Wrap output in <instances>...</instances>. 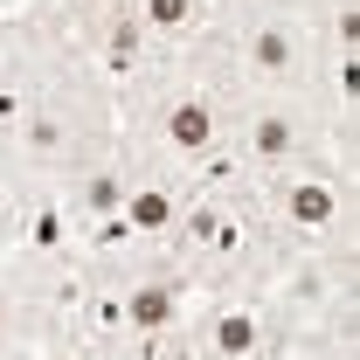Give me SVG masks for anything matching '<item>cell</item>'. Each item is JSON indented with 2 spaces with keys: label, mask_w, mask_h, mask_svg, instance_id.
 Wrapping results in <instances>:
<instances>
[{
  "label": "cell",
  "mask_w": 360,
  "mask_h": 360,
  "mask_svg": "<svg viewBox=\"0 0 360 360\" xmlns=\"http://www.w3.org/2000/svg\"><path fill=\"white\" fill-rule=\"evenodd\" d=\"M257 201H264V222L277 243H298V250H326V243H347L354 236V167L305 153L291 167L257 180Z\"/></svg>",
  "instance_id": "6da1fadb"
},
{
  "label": "cell",
  "mask_w": 360,
  "mask_h": 360,
  "mask_svg": "<svg viewBox=\"0 0 360 360\" xmlns=\"http://www.w3.org/2000/svg\"><path fill=\"white\" fill-rule=\"evenodd\" d=\"M187 347L194 360H291L298 333L270 312L257 284H222V291H201V305L187 312Z\"/></svg>",
  "instance_id": "7a4b0ae2"
},
{
  "label": "cell",
  "mask_w": 360,
  "mask_h": 360,
  "mask_svg": "<svg viewBox=\"0 0 360 360\" xmlns=\"http://www.w3.org/2000/svg\"><path fill=\"white\" fill-rule=\"evenodd\" d=\"M229 146H236V160H243L250 180H264V174H277V167L319 153L312 97H305V90H250V97H236V111H229Z\"/></svg>",
  "instance_id": "3957f363"
},
{
  "label": "cell",
  "mask_w": 360,
  "mask_h": 360,
  "mask_svg": "<svg viewBox=\"0 0 360 360\" xmlns=\"http://www.w3.org/2000/svg\"><path fill=\"white\" fill-rule=\"evenodd\" d=\"M194 305H201V284H194V277H187V270H180L174 257H167V250H153V257H132V264L118 270V312H125V347L180 333Z\"/></svg>",
  "instance_id": "277c9868"
},
{
  "label": "cell",
  "mask_w": 360,
  "mask_h": 360,
  "mask_svg": "<svg viewBox=\"0 0 360 360\" xmlns=\"http://www.w3.org/2000/svg\"><path fill=\"white\" fill-rule=\"evenodd\" d=\"M125 7L139 14L146 42L160 49V56H187V49L222 21V14H215V0H125Z\"/></svg>",
  "instance_id": "5b68a950"
},
{
  "label": "cell",
  "mask_w": 360,
  "mask_h": 360,
  "mask_svg": "<svg viewBox=\"0 0 360 360\" xmlns=\"http://www.w3.org/2000/svg\"><path fill=\"white\" fill-rule=\"evenodd\" d=\"M250 7H270V0H215V14H250Z\"/></svg>",
  "instance_id": "8992f818"
},
{
  "label": "cell",
  "mask_w": 360,
  "mask_h": 360,
  "mask_svg": "<svg viewBox=\"0 0 360 360\" xmlns=\"http://www.w3.org/2000/svg\"><path fill=\"white\" fill-rule=\"evenodd\" d=\"M7 28H14V7H0V35H7Z\"/></svg>",
  "instance_id": "52a82bcc"
},
{
  "label": "cell",
  "mask_w": 360,
  "mask_h": 360,
  "mask_svg": "<svg viewBox=\"0 0 360 360\" xmlns=\"http://www.w3.org/2000/svg\"><path fill=\"white\" fill-rule=\"evenodd\" d=\"M0 7H21V0H0Z\"/></svg>",
  "instance_id": "ba28073f"
}]
</instances>
